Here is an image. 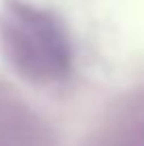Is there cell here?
Here are the masks:
<instances>
[{"label": "cell", "mask_w": 144, "mask_h": 146, "mask_svg": "<svg viewBox=\"0 0 144 146\" xmlns=\"http://www.w3.org/2000/svg\"><path fill=\"white\" fill-rule=\"evenodd\" d=\"M2 44L15 70L34 83L62 80L72 68L70 42L59 23L28 4H11L2 23Z\"/></svg>", "instance_id": "cell-1"}]
</instances>
